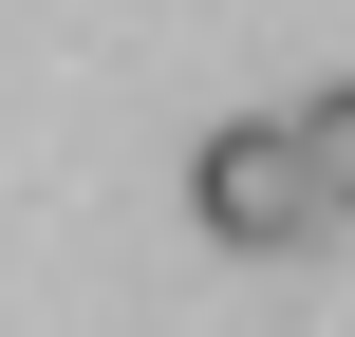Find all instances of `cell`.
Listing matches in <instances>:
<instances>
[{"instance_id": "cell-1", "label": "cell", "mask_w": 355, "mask_h": 337, "mask_svg": "<svg viewBox=\"0 0 355 337\" xmlns=\"http://www.w3.org/2000/svg\"><path fill=\"white\" fill-rule=\"evenodd\" d=\"M187 225L206 244H243V263H281V244H318V169H300V131H206L187 150Z\"/></svg>"}, {"instance_id": "cell-2", "label": "cell", "mask_w": 355, "mask_h": 337, "mask_svg": "<svg viewBox=\"0 0 355 337\" xmlns=\"http://www.w3.org/2000/svg\"><path fill=\"white\" fill-rule=\"evenodd\" d=\"M300 131V169H318V206H355V75H318V113H281Z\"/></svg>"}]
</instances>
